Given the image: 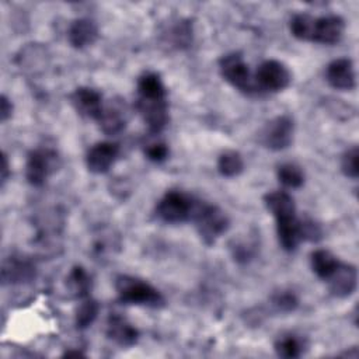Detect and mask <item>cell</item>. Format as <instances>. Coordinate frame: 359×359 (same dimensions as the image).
<instances>
[{"label":"cell","mask_w":359,"mask_h":359,"mask_svg":"<svg viewBox=\"0 0 359 359\" xmlns=\"http://www.w3.org/2000/svg\"><path fill=\"white\" fill-rule=\"evenodd\" d=\"M115 290L118 299L125 304L160 309L165 304L164 296L149 282L130 276L119 275L115 278Z\"/></svg>","instance_id":"obj_1"},{"label":"cell","mask_w":359,"mask_h":359,"mask_svg":"<svg viewBox=\"0 0 359 359\" xmlns=\"http://www.w3.org/2000/svg\"><path fill=\"white\" fill-rule=\"evenodd\" d=\"M192 222L195 223L196 231L206 245L215 244L230 226L227 215L217 205L206 202H198Z\"/></svg>","instance_id":"obj_2"},{"label":"cell","mask_w":359,"mask_h":359,"mask_svg":"<svg viewBox=\"0 0 359 359\" xmlns=\"http://www.w3.org/2000/svg\"><path fill=\"white\" fill-rule=\"evenodd\" d=\"M199 201L181 191H168L156 206V215L165 223H184L192 220Z\"/></svg>","instance_id":"obj_3"},{"label":"cell","mask_w":359,"mask_h":359,"mask_svg":"<svg viewBox=\"0 0 359 359\" xmlns=\"http://www.w3.org/2000/svg\"><path fill=\"white\" fill-rule=\"evenodd\" d=\"M219 70L222 77L238 91L244 94L258 93L254 81V74L251 73L241 53L233 52L224 55L219 60Z\"/></svg>","instance_id":"obj_4"},{"label":"cell","mask_w":359,"mask_h":359,"mask_svg":"<svg viewBox=\"0 0 359 359\" xmlns=\"http://www.w3.org/2000/svg\"><path fill=\"white\" fill-rule=\"evenodd\" d=\"M59 167V154L55 149L41 146L31 150L25 161V178L32 187H41Z\"/></svg>","instance_id":"obj_5"},{"label":"cell","mask_w":359,"mask_h":359,"mask_svg":"<svg viewBox=\"0 0 359 359\" xmlns=\"http://www.w3.org/2000/svg\"><path fill=\"white\" fill-rule=\"evenodd\" d=\"M292 76L289 69L279 60H265L262 62L255 73L254 81L258 93H278L285 90L290 84Z\"/></svg>","instance_id":"obj_6"},{"label":"cell","mask_w":359,"mask_h":359,"mask_svg":"<svg viewBox=\"0 0 359 359\" xmlns=\"http://www.w3.org/2000/svg\"><path fill=\"white\" fill-rule=\"evenodd\" d=\"M293 133V119L289 115H278L265 123V126L261 130L259 140L266 149L279 151L292 144Z\"/></svg>","instance_id":"obj_7"},{"label":"cell","mask_w":359,"mask_h":359,"mask_svg":"<svg viewBox=\"0 0 359 359\" xmlns=\"http://www.w3.org/2000/svg\"><path fill=\"white\" fill-rule=\"evenodd\" d=\"M135 107L151 133L158 135L168 123L167 97L164 98L137 97Z\"/></svg>","instance_id":"obj_8"},{"label":"cell","mask_w":359,"mask_h":359,"mask_svg":"<svg viewBox=\"0 0 359 359\" xmlns=\"http://www.w3.org/2000/svg\"><path fill=\"white\" fill-rule=\"evenodd\" d=\"M119 156V146L114 142H98L86 153L87 170L93 174H105L115 164Z\"/></svg>","instance_id":"obj_9"},{"label":"cell","mask_w":359,"mask_h":359,"mask_svg":"<svg viewBox=\"0 0 359 359\" xmlns=\"http://www.w3.org/2000/svg\"><path fill=\"white\" fill-rule=\"evenodd\" d=\"M123 101L116 98L104 104L101 115L97 119L100 129L108 136L119 135L126 128L128 107Z\"/></svg>","instance_id":"obj_10"},{"label":"cell","mask_w":359,"mask_h":359,"mask_svg":"<svg viewBox=\"0 0 359 359\" xmlns=\"http://www.w3.org/2000/svg\"><path fill=\"white\" fill-rule=\"evenodd\" d=\"M35 264L22 255H10L1 265V282L3 285L25 283L35 278Z\"/></svg>","instance_id":"obj_11"},{"label":"cell","mask_w":359,"mask_h":359,"mask_svg":"<svg viewBox=\"0 0 359 359\" xmlns=\"http://www.w3.org/2000/svg\"><path fill=\"white\" fill-rule=\"evenodd\" d=\"M70 102L79 115L94 121L98 119L104 107L102 95L91 87H77L70 94Z\"/></svg>","instance_id":"obj_12"},{"label":"cell","mask_w":359,"mask_h":359,"mask_svg":"<svg viewBox=\"0 0 359 359\" xmlns=\"http://www.w3.org/2000/svg\"><path fill=\"white\" fill-rule=\"evenodd\" d=\"M325 79L328 84L335 90H353L356 86V76L352 60L348 57H339L328 63L325 69Z\"/></svg>","instance_id":"obj_13"},{"label":"cell","mask_w":359,"mask_h":359,"mask_svg":"<svg viewBox=\"0 0 359 359\" xmlns=\"http://www.w3.org/2000/svg\"><path fill=\"white\" fill-rule=\"evenodd\" d=\"M105 332L107 337L121 348H130L139 339V330L118 313L108 317Z\"/></svg>","instance_id":"obj_14"},{"label":"cell","mask_w":359,"mask_h":359,"mask_svg":"<svg viewBox=\"0 0 359 359\" xmlns=\"http://www.w3.org/2000/svg\"><path fill=\"white\" fill-rule=\"evenodd\" d=\"M345 31V22L339 15L316 17L313 41L323 45H334L341 41Z\"/></svg>","instance_id":"obj_15"},{"label":"cell","mask_w":359,"mask_h":359,"mask_svg":"<svg viewBox=\"0 0 359 359\" xmlns=\"http://www.w3.org/2000/svg\"><path fill=\"white\" fill-rule=\"evenodd\" d=\"M330 292L337 297H348L356 290L358 271L351 264L339 262L334 273L327 279Z\"/></svg>","instance_id":"obj_16"},{"label":"cell","mask_w":359,"mask_h":359,"mask_svg":"<svg viewBox=\"0 0 359 359\" xmlns=\"http://www.w3.org/2000/svg\"><path fill=\"white\" fill-rule=\"evenodd\" d=\"M98 28L90 18H77L72 21L67 29V41L74 49H83L95 42Z\"/></svg>","instance_id":"obj_17"},{"label":"cell","mask_w":359,"mask_h":359,"mask_svg":"<svg viewBox=\"0 0 359 359\" xmlns=\"http://www.w3.org/2000/svg\"><path fill=\"white\" fill-rule=\"evenodd\" d=\"M276 234L279 244L285 251H294L297 245L303 241L300 234V219L297 217V215L293 217L276 220Z\"/></svg>","instance_id":"obj_18"},{"label":"cell","mask_w":359,"mask_h":359,"mask_svg":"<svg viewBox=\"0 0 359 359\" xmlns=\"http://www.w3.org/2000/svg\"><path fill=\"white\" fill-rule=\"evenodd\" d=\"M266 209L273 215L275 220L296 216V205L286 191H271L264 196Z\"/></svg>","instance_id":"obj_19"},{"label":"cell","mask_w":359,"mask_h":359,"mask_svg":"<svg viewBox=\"0 0 359 359\" xmlns=\"http://www.w3.org/2000/svg\"><path fill=\"white\" fill-rule=\"evenodd\" d=\"M273 348L278 356L285 359H294L304 353L307 342L306 338L296 332H285L276 338Z\"/></svg>","instance_id":"obj_20"},{"label":"cell","mask_w":359,"mask_h":359,"mask_svg":"<svg viewBox=\"0 0 359 359\" xmlns=\"http://www.w3.org/2000/svg\"><path fill=\"white\" fill-rule=\"evenodd\" d=\"M66 287L67 292L76 299L88 297V293L91 290L90 273L80 265L73 266L66 276Z\"/></svg>","instance_id":"obj_21"},{"label":"cell","mask_w":359,"mask_h":359,"mask_svg":"<svg viewBox=\"0 0 359 359\" xmlns=\"http://www.w3.org/2000/svg\"><path fill=\"white\" fill-rule=\"evenodd\" d=\"M310 264L313 272L320 279L327 280L339 265V259L328 250H316L311 252Z\"/></svg>","instance_id":"obj_22"},{"label":"cell","mask_w":359,"mask_h":359,"mask_svg":"<svg viewBox=\"0 0 359 359\" xmlns=\"http://www.w3.org/2000/svg\"><path fill=\"white\" fill-rule=\"evenodd\" d=\"M137 97L146 98H164L167 97L165 86L161 77L154 72H146L137 79Z\"/></svg>","instance_id":"obj_23"},{"label":"cell","mask_w":359,"mask_h":359,"mask_svg":"<svg viewBox=\"0 0 359 359\" xmlns=\"http://www.w3.org/2000/svg\"><path fill=\"white\" fill-rule=\"evenodd\" d=\"M244 170V160L236 150H226L217 158V171L220 175L233 178Z\"/></svg>","instance_id":"obj_24"},{"label":"cell","mask_w":359,"mask_h":359,"mask_svg":"<svg viewBox=\"0 0 359 359\" xmlns=\"http://www.w3.org/2000/svg\"><path fill=\"white\" fill-rule=\"evenodd\" d=\"M314 20L316 17L306 14V13H299L294 14L289 22V28L292 35L299 39V41H313V29H314Z\"/></svg>","instance_id":"obj_25"},{"label":"cell","mask_w":359,"mask_h":359,"mask_svg":"<svg viewBox=\"0 0 359 359\" xmlns=\"http://www.w3.org/2000/svg\"><path fill=\"white\" fill-rule=\"evenodd\" d=\"M100 311V304L90 297H84L74 311V324L79 330L88 328L97 318Z\"/></svg>","instance_id":"obj_26"},{"label":"cell","mask_w":359,"mask_h":359,"mask_svg":"<svg viewBox=\"0 0 359 359\" xmlns=\"http://www.w3.org/2000/svg\"><path fill=\"white\" fill-rule=\"evenodd\" d=\"M276 175L279 182L286 188H300L304 182V172L302 167L294 163H283L278 167Z\"/></svg>","instance_id":"obj_27"},{"label":"cell","mask_w":359,"mask_h":359,"mask_svg":"<svg viewBox=\"0 0 359 359\" xmlns=\"http://www.w3.org/2000/svg\"><path fill=\"white\" fill-rule=\"evenodd\" d=\"M272 306L280 313H290L299 306V299L293 290L282 289L271 296Z\"/></svg>","instance_id":"obj_28"},{"label":"cell","mask_w":359,"mask_h":359,"mask_svg":"<svg viewBox=\"0 0 359 359\" xmlns=\"http://www.w3.org/2000/svg\"><path fill=\"white\" fill-rule=\"evenodd\" d=\"M341 170L346 177H349L352 180H356L359 177V149H358V146H352L342 154Z\"/></svg>","instance_id":"obj_29"},{"label":"cell","mask_w":359,"mask_h":359,"mask_svg":"<svg viewBox=\"0 0 359 359\" xmlns=\"http://www.w3.org/2000/svg\"><path fill=\"white\" fill-rule=\"evenodd\" d=\"M168 154H170V149L167 143L161 140H154L144 144V156L147 157V160L153 163H163L164 160L168 158Z\"/></svg>","instance_id":"obj_30"},{"label":"cell","mask_w":359,"mask_h":359,"mask_svg":"<svg viewBox=\"0 0 359 359\" xmlns=\"http://www.w3.org/2000/svg\"><path fill=\"white\" fill-rule=\"evenodd\" d=\"M300 234H302V240L318 241L323 237V230L318 223H316L310 217H306V219H300Z\"/></svg>","instance_id":"obj_31"},{"label":"cell","mask_w":359,"mask_h":359,"mask_svg":"<svg viewBox=\"0 0 359 359\" xmlns=\"http://www.w3.org/2000/svg\"><path fill=\"white\" fill-rule=\"evenodd\" d=\"M13 115V102L7 98V95L0 97V119L1 122H6Z\"/></svg>","instance_id":"obj_32"},{"label":"cell","mask_w":359,"mask_h":359,"mask_svg":"<svg viewBox=\"0 0 359 359\" xmlns=\"http://www.w3.org/2000/svg\"><path fill=\"white\" fill-rule=\"evenodd\" d=\"M8 177H10V165H8L7 154L3 153V156H1V185L6 184Z\"/></svg>","instance_id":"obj_33"},{"label":"cell","mask_w":359,"mask_h":359,"mask_svg":"<svg viewBox=\"0 0 359 359\" xmlns=\"http://www.w3.org/2000/svg\"><path fill=\"white\" fill-rule=\"evenodd\" d=\"M63 356H67V358H70V356H84V353H81L80 351H67V352H65V355Z\"/></svg>","instance_id":"obj_34"}]
</instances>
